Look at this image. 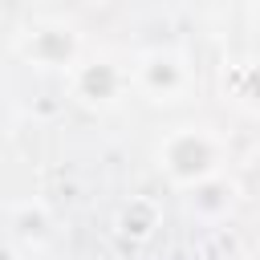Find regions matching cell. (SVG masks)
<instances>
[{"label":"cell","mask_w":260,"mask_h":260,"mask_svg":"<svg viewBox=\"0 0 260 260\" xmlns=\"http://www.w3.org/2000/svg\"><path fill=\"white\" fill-rule=\"evenodd\" d=\"M154 162L162 171V179L179 191H191L215 175H223L228 167V142L219 130L211 126H199V122H183V126H171L158 146H154Z\"/></svg>","instance_id":"6da1fadb"},{"label":"cell","mask_w":260,"mask_h":260,"mask_svg":"<svg viewBox=\"0 0 260 260\" xmlns=\"http://www.w3.org/2000/svg\"><path fill=\"white\" fill-rule=\"evenodd\" d=\"M12 49L24 65L45 69V73H73L85 61V41H81L77 24L65 16H32L16 32Z\"/></svg>","instance_id":"7a4b0ae2"},{"label":"cell","mask_w":260,"mask_h":260,"mask_svg":"<svg viewBox=\"0 0 260 260\" xmlns=\"http://www.w3.org/2000/svg\"><path fill=\"white\" fill-rule=\"evenodd\" d=\"M130 85L150 102H183L195 89V65L183 49H146L130 65Z\"/></svg>","instance_id":"3957f363"},{"label":"cell","mask_w":260,"mask_h":260,"mask_svg":"<svg viewBox=\"0 0 260 260\" xmlns=\"http://www.w3.org/2000/svg\"><path fill=\"white\" fill-rule=\"evenodd\" d=\"M69 85H73L77 102L98 106V110L118 106V102L134 89V85H130V65H118L114 57H85V61L69 73Z\"/></svg>","instance_id":"277c9868"},{"label":"cell","mask_w":260,"mask_h":260,"mask_svg":"<svg viewBox=\"0 0 260 260\" xmlns=\"http://www.w3.org/2000/svg\"><path fill=\"white\" fill-rule=\"evenodd\" d=\"M236 203H240V183L228 171L207 179V183H199V187H191V191H183V207L199 223H223L236 211Z\"/></svg>","instance_id":"5b68a950"},{"label":"cell","mask_w":260,"mask_h":260,"mask_svg":"<svg viewBox=\"0 0 260 260\" xmlns=\"http://www.w3.org/2000/svg\"><path fill=\"white\" fill-rule=\"evenodd\" d=\"M158 228H162V203L154 195H130L114 211V236L122 244H150Z\"/></svg>","instance_id":"8992f818"},{"label":"cell","mask_w":260,"mask_h":260,"mask_svg":"<svg viewBox=\"0 0 260 260\" xmlns=\"http://www.w3.org/2000/svg\"><path fill=\"white\" fill-rule=\"evenodd\" d=\"M8 232H12V240L20 244V248H45L49 240H53V207L45 203V199H20V203H12L8 207Z\"/></svg>","instance_id":"52a82bcc"},{"label":"cell","mask_w":260,"mask_h":260,"mask_svg":"<svg viewBox=\"0 0 260 260\" xmlns=\"http://www.w3.org/2000/svg\"><path fill=\"white\" fill-rule=\"evenodd\" d=\"M223 89L236 98V102H260V65L244 61V65H232L223 73Z\"/></svg>","instance_id":"ba28073f"}]
</instances>
